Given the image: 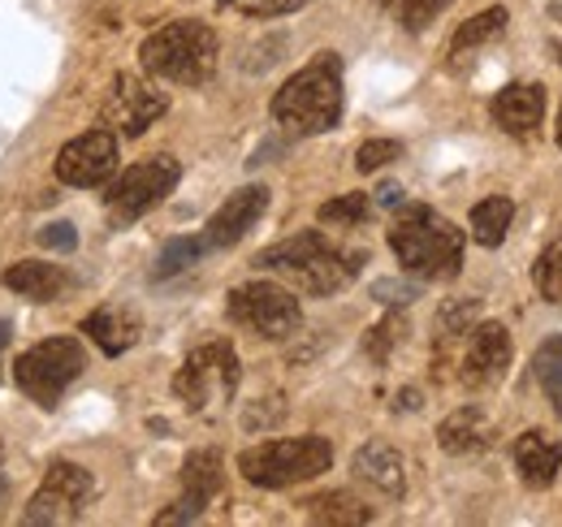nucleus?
<instances>
[{
    "label": "nucleus",
    "instance_id": "nucleus-1",
    "mask_svg": "<svg viewBox=\"0 0 562 527\" xmlns=\"http://www.w3.org/2000/svg\"><path fill=\"white\" fill-rule=\"evenodd\" d=\"M363 264V251H342L334 247L321 229H303L285 243H273L256 256V268L260 272H278L285 277L294 290L312 294V299H329L338 294L342 285H351V277Z\"/></svg>",
    "mask_w": 562,
    "mask_h": 527
},
{
    "label": "nucleus",
    "instance_id": "nucleus-2",
    "mask_svg": "<svg viewBox=\"0 0 562 527\" xmlns=\"http://www.w3.org/2000/svg\"><path fill=\"white\" fill-rule=\"evenodd\" d=\"M347 91H342V57L316 53L294 78L281 82L273 96V122L290 134H325L342 122Z\"/></svg>",
    "mask_w": 562,
    "mask_h": 527
},
{
    "label": "nucleus",
    "instance_id": "nucleus-3",
    "mask_svg": "<svg viewBox=\"0 0 562 527\" xmlns=\"http://www.w3.org/2000/svg\"><path fill=\"white\" fill-rule=\"evenodd\" d=\"M390 247L420 281H454L463 268V229L432 212L428 203H398L390 225Z\"/></svg>",
    "mask_w": 562,
    "mask_h": 527
},
{
    "label": "nucleus",
    "instance_id": "nucleus-4",
    "mask_svg": "<svg viewBox=\"0 0 562 527\" xmlns=\"http://www.w3.org/2000/svg\"><path fill=\"white\" fill-rule=\"evenodd\" d=\"M216 57H221L216 31L209 22H195V18H182V22L151 31L139 48L143 69L151 78H165L178 87H204L216 74Z\"/></svg>",
    "mask_w": 562,
    "mask_h": 527
},
{
    "label": "nucleus",
    "instance_id": "nucleus-5",
    "mask_svg": "<svg viewBox=\"0 0 562 527\" xmlns=\"http://www.w3.org/2000/svg\"><path fill=\"white\" fill-rule=\"evenodd\" d=\"M329 462H334V446L325 437H281V441H260L243 450L238 471L256 489H290L325 475Z\"/></svg>",
    "mask_w": 562,
    "mask_h": 527
},
{
    "label": "nucleus",
    "instance_id": "nucleus-6",
    "mask_svg": "<svg viewBox=\"0 0 562 527\" xmlns=\"http://www.w3.org/2000/svg\"><path fill=\"white\" fill-rule=\"evenodd\" d=\"M82 368H87V350L78 337H48V341L31 346L26 355H18L13 381L31 402L57 406L61 394L82 377Z\"/></svg>",
    "mask_w": 562,
    "mask_h": 527
},
{
    "label": "nucleus",
    "instance_id": "nucleus-7",
    "mask_svg": "<svg viewBox=\"0 0 562 527\" xmlns=\"http://www.w3.org/2000/svg\"><path fill=\"white\" fill-rule=\"evenodd\" d=\"M229 321L238 329L256 333V337H269V341H285L290 333L303 325V307L290 290H281L273 281H247L238 290H229V303H225Z\"/></svg>",
    "mask_w": 562,
    "mask_h": 527
},
{
    "label": "nucleus",
    "instance_id": "nucleus-8",
    "mask_svg": "<svg viewBox=\"0 0 562 527\" xmlns=\"http://www.w3.org/2000/svg\"><path fill=\"white\" fill-rule=\"evenodd\" d=\"M238 381H243L238 350L229 341H209V346L187 355V363L173 377V394L182 397L191 411H204L212 397L229 402V397L238 394Z\"/></svg>",
    "mask_w": 562,
    "mask_h": 527
},
{
    "label": "nucleus",
    "instance_id": "nucleus-9",
    "mask_svg": "<svg viewBox=\"0 0 562 527\" xmlns=\"http://www.w3.org/2000/svg\"><path fill=\"white\" fill-rule=\"evenodd\" d=\"M182 178V165L173 156H147L139 165H131L109 191H104V208L117 225H131L139 221L143 212H151L160 199L169 195Z\"/></svg>",
    "mask_w": 562,
    "mask_h": 527
},
{
    "label": "nucleus",
    "instance_id": "nucleus-10",
    "mask_svg": "<svg viewBox=\"0 0 562 527\" xmlns=\"http://www.w3.org/2000/svg\"><path fill=\"white\" fill-rule=\"evenodd\" d=\"M165 113H169V96L156 91L151 82H143L139 74H117L113 87H109V96H104V109H100V117L113 131L126 134V138H139Z\"/></svg>",
    "mask_w": 562,
    "mask_h": 527
},
{
    "label": "nucleus",
    "instance_id": "nucleus-11",
    "mask_svg": "<svg viewBox=\"0 0 562 527\" xmlns=\"http://www.w3.org/2000/svg\"><path fill=\"white\" fill-rule=\"evenodd\" d=\"M113 173H117V138H113V131L78 134L57 156V178L66 187H100Z\"/></svg>",
    "mask_w": 562,
    "mask_h": 527
},
{
    "label": "nucleus",
    "instance_id": "nucleus-12",
    "mask_svg": "<svg viewBox=\"0 0 562 527\" xmlns=\"http://www.w3.org/2000/svg\"><path fill=\"white\" fill-rule=\"evenodd\" d=\"M225 489V471H221V455L216 450H195V455H187L182 462V497L169 506V511H160L156 515V524L169 527V524H195L204 511H209V502Z\"/></svg>",
    "mask_w": 562,
    "mask_h": 527
},
{
    "label": "nucleus",
    "instance_id": "nucleus-13",
    "mask_svg": "<svg viewBox=\"0 0 562 527\" xmlns=\"http://www.w3.org/2000/svg\"><path fill=\"white\" fill-rule=\"evenodd\" d=\"M510 372V333L497 321H476L468 350H463V385L468 390H493Z\"/></svg>",
    "mask_w": 562,
    "mask_h": 527
},
{
    "label": "nucleus",
    "instance_id": "nucleus-14",
    "mask_svg": "<svg viewBox=\"0 0 562 527\" xmlns=\"http://www.w3.org/2000/svg\"><path fill=\"white\" fill-rule=\"evenodd\" d=\"M265 208H269V191H265V187H243V191H234V195L225 199L209 216V225H204V247H209V251H221V247L243 243L247 229L265 216Z\"/></svg>",
    "mask_w": 562,
    "mask_h": 527
},
{
    "label": "nucleus",
    "instance_id": "nucleus-15",
    "mask_svg": "<svg viewBox=\"0 0 562 527\" xmlns=\"http://www.w3.org/2000/svg\"><path fill=\"white\" fill-rule=\"evenodd\" d=\"M510 459H515L519 480H524L528 489H537V493H541V489H550V484L559 480L562 441H559V437H550V433H541V428H528L524 437H515Z\"/></svg>",
    "mask_w": 562,
    "mask_h": 527
},
{
    "label": "nucleus",
    "instance_id": "nucleus-16",
    "mask_svg": "<svg viewBox=\"0 0 562 527\" xmlns=\"http://www.w3.org/2000/svg\"><path fill=\"white\" fill-rule=\"evenodd\" d=\"M490 113L506 134L524 138V134L537 131L541 117H546V87L541 82H510V87H502L493 96Z\"/></svg>",
    "mask_w": 562,
    "mask_h": 527
},
{
    "label": "nucleus",
    "instance_id": "nucleus-17",
    "mask_svg": "<svg viewBox=\"0 0 562 527\" xmlns=\"http://www.w3.org/2000/svg\"><path fill=\"white\" fill-rule=\"evenodd\" d=\"M437 446L446 455H481L493 446V419L481 406H459L437 424Z\"/></svg>",
    "mask_w": 562,
    "mask_h": 527
},
{
    "label": "nucleus",
    "instance_id": "nucleus-18",
    "mask_svg": "<svg viewBox=\"0 0 562 527\" xmlns=\"http://www.w3.org/2000/svg\"><path fill=\"white\" fill-rule=\"evenodd\" d=\"M355 480H363V484H372L376 493H385V497H403V489H407V462L403 455L390 446V441H368L351 462Z\"/></svg>",
    "mask_w": 562,
    "mask_h": 527
},
{
    "label": "nucleus",
    "instance_id": "nucleus-19",
    "mask_svg": "<svg viewBox=\"0 0 562 527\" xmlns=\"http://www.w3.org/2000/svg\"><path fill=\"white\" fill-rule=\"evenodd\" d=\"M4 285L18 294V299H31V303H53L70 290V272L61 264H44V260H22L4 272Z\"/></svg>",
    "mask_w": 562,
    "mask_h": 527
},
{
    "label": "nucleus",
    "instance_id": "nucleus-20",
    "mask_svg": "<svg viewBox=\"0 0 562 527\" xmlns=\"http://www.w3.org/2000/svg\"><path fill=\"white\" fill-rule=\"evenodd\" d=\"M82 333L104 350V355H126L139 341V316L131 307H100L82 321Z\"/></svg>",
    "mask_w": 562,
    "mask_h": 527
},
{
    "label": "nucleus",
    "instance_id": "nucleus-21",
    "mask_svg": "<svg viewBox=\"0 0 562 527\" xmlns=\"http://www.w3.org/2000/svg\"><path fill=\"white\" fill-rule=\"evenodd\" d=\"M502 31H506V9H502V4H493L485 13L468 18V22L454 31V40H450V66H463L468 53H476V48H485L493 40H502Z\"/></svg>",
    "mask_w": 562,
    "mask_h": 527
},
{
    "label": "nucleus",
    "instance_id": "nucleus-22",
    "mask_svg": "<svg viewBox=\"0 0 562 527\" xmlns=\"http://www.w3.org/2000/svg\"><path fill=\"white\" fill-rule=\"evenodd\" d=\"M307 506V519L312 524H329V527H359V524H372V506H363L355 493L347 489H334V493H321Z\"/></svg>",
    "mask_w": 562,
    "mask_h": 527
},
{
    "label": "nucleus",
    "instance_id": "nucleus-23",
    "mask_svg": "<svg viewBox=\"0 0 562 527\" xmlns=\"http://www.w3.org/2000/svg\"><path fill=\"white\" fill-rule=\"evenodd\" d=\"M515 221V199L510 195H490L472 208V238L481 247H502L506 229Z\"/></svg>",
    "mask_w": 562,
    "mask_h": 527
},
{
    "label": "nucleus",
    "instance_id": "nucleus-24",
    "mask_svg": "<svg viewBox=\"0 0 562 527\" xmlns=\"http://www.w3.org/2000/svg\"><path fill=\"white\" fill-rule=\"evenodd\" d=\"M532 377H537L541 394L550 397V406L559 411V419H562V333L546 337V341L537 346V355H532Z\"/></svg>",
    "mask_w": 562,
    "mask_h": 527
},
{
    "label": "nucleus",
    "instance_id": "nucleus-25",
    "mask_svg": "<svg viewBox=\"0 0 562 527\" xmlns=\"http://www.w3.org/2000/svg\"><path fill=\"white\" fill-rule=\"evenodd\" d=\"M82 511L74 506L70 497H61L57 489H48V484H40V493L26 502V511H22V524L31 527H48V524H74Z\"/></svg>",
    "mask_w": 562,
    "mask_h": 527
},
{
    "label": "nucleus",
    "instance_id": "nucleus-26",
    "mask_svg": "<svg viewBox=\"0 0 562 527\" xmlns=\"http://www.w3.org/2000/svg\"><path fill=\"white\" fill-rule=\"evenodd\" d=\"M44 484H48V489H57L61 497H70L78 511L95 497V480H91V471H87V467H78V462H53V467L44 471Z\"/></svg>",
    "mask_w": 562,
    "mask_h": 527
},
{
    "label": "nucleus",
    "instance_id": "nucleus-27",
    "mask_svg": "<svg viewBox=\"0 0 562 527\" xmlns=\"http://www.w3.org/2000/svg\"><path fill=\"white\" fill-rule=\"evenodd\" d=\"M381 9H390L394 18H398V26L403 31H412V35H420V31H428L454 0H376Z\"/></svg>",
    "mask_w": 562,
    "mask_h": 527
},
{
    "label": "nucleus",
    "instance_id": "nucleus-28",
    "mask_svg": "<svg viewBox=\"0 0 562 527\" xmlns=\"http://www.w3.org/2000/svg\"><path fill=\"white\" fill-rule=\"evenodd\" d=\"M481 321V299H450L437 312V341H459L463 333H472V325Z\"/></svg>",
    "mask_w": 562,
    "mask_h": 527
},
{
    "label": "nucleus",
    "instance_id": "nucleus-29",
    "mask_svg": "<svg viewBox=\"0 0 562 527\" xmlns=\"http://www.w3.org/2000/svg\"><path fill=\"white\" fill-rule=\"evenodd\" d=\"M321 225H363L372 216V195L368 191H351V195H338L329 203H321Z\"/></svg>",
    "mask_w": 562,
    "mask_h": 527
},
{
    "label": "nucleus",
    "instance_id": "nucleus-30",
    "mask_svg": "<svg viewBox=\"0 0 562 527\" xmlns=\"http://www.w3.org/2000/svg\"><path fill=\"white\" fill-rule=\"evenodd\" d=\"M532 281H537V290H541V299L546 303H559L562 307V238H554L537 264H532Z\"/></svg>",
    "mask_w": 562,
    "mask_h": 527
},
{
    "label": "nucleus",
    "instance_id": "nucleus-31",
    "mask_svg": "<svg viewBox=\"0 0 562 527\" xmlns=\"http://www.w3.org/2000/svg\"><path fill=\"white\" fill-rule=\"evenodd\" d=\"M209 247H204V238H169L165 243V251L156 256V277L165 281V277H178V272H187L191 264H200Z\"/></svg>",
    "mask_w": 562,
    "mask_h": 527
},
{
    "label": "nucleus",
    "instance_id": "nucleus-32",
    "mask_svg": "<svg viewBox=\"0 0 562 527\" xmlns=\"http://www.w3.org/2000/svg\"><path fill=\"white\" fill-rule=\"evenodd\" d=\"M403 156V143L398 138H368V143H359V152H355V169L359 173H376V169H385L390 160H398Z\"/></svg>",
    "mask_w": 562,
    "mask_h": 527
},
{
    "label": "nucleus",
    "instance_id": "nucleus-33",
    "mask_svg": "<svg viewBox=\"0 0 562 527\" xmlns=\"http://www.w3.org/2000/svg\"><path fill=\"white\" fill-rule=\"evenodd\" d=\"M403 333H407V321L394 312L385 325H376V329L368 333V341H363V346H368V355H372V359H385V355H390V346H398V341H403Z\"/></svg>",
    "mask_w": 562,
    "mask_h": 527
},
{
    "label": "nucleus",
    "instance_id": "nucleus-34",
    "mask_svg": "<svg viewBox=\"0 0 562 527\" xmlns=\"http://www.w3.org/2000/svg\"><path fill=\"white\" fill-rule=\"evenodd\" d=\"M307 0H234L238 13L247 18H285V13H299Z\"/></svg>",
    "mask_w": 562,
    "mask_h": 527
},
{
    "label": "nucleus",
    "instance_id": "nucleus-35",
    "mask_svg": "<svg viewBox=\"0 0 562 527\" xmlns=\"http://www.w3.org/2000/svg\"><path fill=\"white\" fill-rule=\"evenodd\" d=\"M40 247H48L57 256H70L74 247H78V229H74L70 221H53V225L40 229Z\"/></svg>",
    "mask_w": 562,
    "mask_h": 527
},
{
    "label": "nucleus",
    "instance_id": "nucleus-36",
    "mask_svg": "<svg viewBox=\"0 0 562 527\" xmlns=\"http://www.w3.org/2000/svg\"><path fill=\"white\" fill-rule=\"evenodd\" d=\"M372 299H381L385 307H407V303L420 299V285H412V281H376Z\"/></svg>",
    "mask_w": 562,
    "mask_h": 527
},
{
    "label": "nucleus",
    "instance_id": "nucleus-37",
    "mask_svg": "<svg viewBox=\"0 0 562 527\" xmlns=\"http://www.w3.org/2000/svg\"><path fill=\"white\" fill-rule=\"evenodd\" d=\"M376 203H381V208H398V203H403V187H398V182H385V187L376 191Z\"/></svg>",
    "mask_w": 562,
    "mask_h": 527
},
{
    "label": "nucleus",
    "instance_id": "nucleus-38",
    "mask_svg": "<svg viewBox=\"0 0 562 527\" xmlns=\"http://www.w3.org/2000/svg\"><path fill=\"white\" fill-rule=\"evenodd\" d=\"M398 406H403V411H420V394H416V390H403V394H398Z\"/></svg>",
    "mask_w": 562,
    "mask_h": 527
},
{
    "label": "nucleus",
    "instance_id": "nucleus-39",
    "mask_svg": "<svg viewBox=\"0 0 562 527\" xmlns=\"http://www.w3.org/2000/svg\"><path fill=\"white\" fill-rule=\"evenodd\" d=\"M9 337H13V325H9V321H0V350L9 346Z\"/></svg>",
    "mask_w": 562,
    "mask_h": 527
},
{
    "label": "nucleus",
    "instance_id": "nucleus-40",
    "mask_svg": "<svg viewBox=\"0 0 562 527\" xmlns=\"http://www.w3.org/2000/svg\"><path fill=\"white\" fill-rule=\"evenodd\" d=\"M4 497H9V480L0 475V506H4Z\"/></svg>",
    "mask_w": 562,
    "mask_h": 527
},
{
    "label": "nucleus",
    "instance_id": "nucleus-41",
    "mask_svg": "<svg viewBox=\"0 0 562 527\" xmlns=\"http://www.w3.org/2000/svg\"><path fill=\"white\" fill-rule=\"evenodd\" d=\"M554 138H559V147H562V109H559V122H554Z\"/></svg>",
    "mask_w": 562,
    "mask_h": 527
},
{
    "label": "nucleus",
    "instance_id": "nucleus-42",
    "mask_svg": "<svg viewBox=\"0 0 562 527\" xmlns=\"http://www.w3.org/2000/svg\"><path fill=\"white\" fill-rule=\"evenodd\" d=\"M216 4H234V0H216Z\"/></svg>",
    "mask_w": 562,
    "mask_h": 527
},
{
    "label": "nucleus",
    "instance_id": "nucleus-43",
    "mask_svg": "<svg viewBox=\"0 0 562 527\" xmlns=\"http://www.w3.org/2000/svg\"><path fill=\"white\" fill-rule=\"evenodd\" d=\"M559 66H562V44H559Z\"/></svg>",
    "mask_w": 562,
    "mask_h": 527
}]
</instances>
